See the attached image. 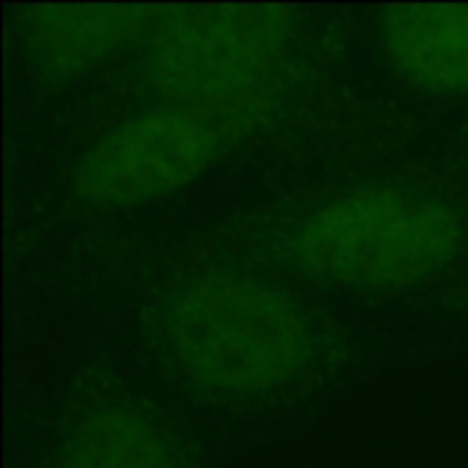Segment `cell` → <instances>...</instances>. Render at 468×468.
I'll use <instances>...</instances> for the list:
<instances>
[{"label": "cell", "mask_w": 468, "mask_h": 468, "mask_svg": "<svg viewBox=\"0 0 468 468\" xmlns=\"http://www.w3.org/2000/svg\"><path fill=\"white\" fill-rule=\"evenodd\" d=\"M291 19L277 5L165 8L151 27L148 80L167 107L217 134L258 118L285 88Z\"/></svg>", "instance_id": "cell-2"}, {"label": "cell", "mask_w": 468, "mask_h": 468, "mask_svg": "<svg viewBox=\"0 0 468 468\" xmlns=\"http://www.w3.org/2000/svg\"><path fill=\"white\" fill-rule=\"evenodd\" d=\"M219 143L222 134L176 107L140 112L82 154L74 170V192L110 208L167 197L208 170Z\"/></svg>", "instance_id": "cell-4"}, {"label": "cell", "mask_w": 468, "mask_h": 468, "mask_svg": "<svg viewBox=\"0 0 468 468\" xmlns=\"http://www.w3.org/2000/svg\"><path fill=\"white\" fill-rule=\"evenodd\" d=\"M156 8L140 5H38L27 11L25 41L52 71H77L154 27Z\"/></svg>", "instance_id": "cell-7"}, {"label": "cell", "mask_w": 468, "mask_h": 468, "mask_svg": "<svg viewBox=\"0 0 468 468\" xmlns=\"http://www.w3.org/2000/svg\"><path fill=\"white\" fill-rule=\"evenodd\" d=\"M143 329L173 384L222 414H282L329 373L324 326L304 304L239 271L167 285Z\"/></svg>", "instance_id": "cell-1"}, {"label": "cell", "mask_w": 468, "mask_h": 468, "mask_svg": "<svg viewBox=\"0 0 468 468\" xmlns=\"http://www.w3.org/2000/svg\"><path fill=\"white\" fill-rule=\"evenodd\" d=\"M461 244L463 222L447 200L398 186H365L299 219L288 255L324 282L403 288L450 266Z\"/></svg>", "instance_id": "cell-3"}, {"label": "cell", "mask_w": 468, "mask_h": 468, "mask_svg": "<svg viewBox=\"0 0 468 468\" xmlns=\"http://www.w3.org/2000/svg\"><path fill=\"white\" fill-rule=\"evenodd\" d=\"M44 468H200L189 439L134 392L77 395L52 425Z\"/></svg>", "instance_id": "cell-5"}, {"label": "cell", "mask_w": 468, "mask_h": 468, "mask_svg": "<svg viewBox=\"0 0 468 468\" xmlns=\"http://www.w3.org/2000/svg\"><path fill=\"white\" fill-rule=\"evenodd\" d=\"M389 66L433 93L468 90V5H392L381 16Z\"/></svg>", "instance_id": "cell-6"}]
</instances>
